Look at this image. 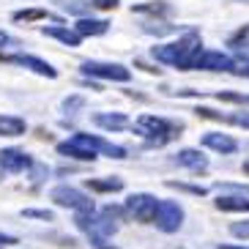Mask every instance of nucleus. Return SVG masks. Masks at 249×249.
<instances>
[{
    "label": "nucleus",
    "instance_id": "nucleus-1",
    "mask_svg": "<svg viewBox=\"0 0 249 249\" xmlns=\"http://www.w3.org/2000/svg\"><path fill=\"white\" fill-rule=\"evenodd\" d=\"M203 38L197 30H186L183 36H178L176 41L154 47V58L164 66H173L178 71H192L197 66V58L203 55Z\"/></svg>",
    "mask_w": 249,
    "mask_h": 249
},
{
    "label": "nucleus",
    "instance_id": "nucleus-2",
    "mask_svg": "<svg viewBox=\"0 0 249 249\" xmlns=\"http://www.w3.org/2000/svg\"><path fill=\"white\" fill-rule=\"evenodd\" d=\"M58 154L69 156V159H77V161H93L99 154H107V156H112V159H126V148L112 145V142L96 137V134L77 132L69 140L58 142Z\"/></svg>",
    "mask_w": 249,
    "mask_h": 249
},
{
    "label": "nucleus",
    "instance_id": "nucleus-3",
    "mask_svg": "<svg viewBox=\"0 0 249 249\" xmlns=\"http://www.w3.org/2000/svg\"><path fill=\"white\" fill-rule=\"evenodd\" d=\"M140 137L148 140V145H164L170 140H176L178 134L183 132L181 121H170V118L161 115H140L132 126Z\"/></svg>",
    "mask_w": 249,
    "mask_h": 249
},
{
    "label": "nucleus",
    "instance_id": "nucleus-4",
    "mask_svg": "<svg viewBox=\"0 0 249 249\" xmlns=\"http://www.w3.org/2000/svg\"><path fill=\"white\" fill-rule=\"evenodd\" d=\"M74 225L88 235V241L93 249H118L115 244H110V235L118 230V222L107 219L104 213H77Z\"/></svg>",
    "mask_w": 249,
    "mask_h": 249
},
{
    "label": "nucleus",
    "instance_id": "nucleus-5",
    "mask_svg": "<svg viewBox=\"0 0 249 249\" xmlns=\"http://www.w3.org/2000/svg\"><path fill=\"white\" fill-rule=\"evenodd\" d=\"M159 205H161L159 197L148 195V192H137V195H129V197H126L124 208H126V213L134 216L137 222H142V225H154L156 213H159Z\"/></svg>",
    "mask_w": 249,
    "mask_h": 249
},
{
    "label": "nucleus",
    "instance_id": "nucleus-6",
    "mask_svg": "<svg viewBox=\"0 0 249 249\" xmlns=\"http://www.w3.org/2000/svg\"><path fill=\"white\" fill-rule=\"evenodd\" d=\"M50 197L55 200V205H60V208H71V211L77 213H93V200L85 195V192L74 189V186H66V183H60V186H55V189L50 192Z\"/></svg>",
    "mask_w": 249,
    "mask_h": 249
},
{
    "label": "nucleus",
    "instance_id": "nucleus-7",
    "mask_svg": "<svg viewBox=\"0 0 249 249\" xmlns=\"http://www.w3.org/2000/svg\"><path fill=\"white\" fill-rule=\"evenodd\" d=\"M82 74L85 77H99V80H110V82H129L132 71L121 63H104V60H82Z\"/></svg>",
    "mask_w": 249,
    "mask_h": 249
},
{
    "label": "nucleus",
    "instance_id": "nucleus-8",
    "mask_svg": "<svg viewBox=\"0 0 249 249\" xmlns=\"http://www.w3.org/2000/svg\"><path fill=\"white\" fill-rule=\"evenodd\" d=\"M154 225L159 227L161 233H178L183 225V208L178 203H173V200H161Z\"/></svg>",
    "mask_w": 249,
    "mask_h": 249
},
{
    "label": "nucleus",
    "instance_id": "nucleus-9",
    "mask_svg": "<svg viewBox=\"0 0 249 249\" xmlns=\"http://www.w3.org/2000/svg\"><path fill=\"white\" fill-rule=\"evenodd\" d=\"M3 63H14V66H22V69H30L33 74L38 77H47V80H55L58 77V69L50 66L47 60L36 58V55H0Z\"/></svg>",
    "mask_w": 249,
    "mask_h": 249
},
{
    "label": "nucleus",
    "instance_id": "nucleus-10",
    "mask_svg": "<svg viewBox=\"0 0 249 249\" xmlns=\"http://www.w3.org/2000/svg\"><path fill=\"white\" fill-rule=\"evenodd\" d=\"M33 164L36 161L19 148H0V167L6 173H25V170H33Z\"/></svg>",
    "mask_w": 249,
    "mask_h": 249
},
{
    "label": "nucleus",
    "instance_id": "nucleus-11",
    "mask_svg": "<svg viewBox=\"0 0 249 249\" xmlns=\"http://www.w3.org/2000/svg\"><path fill=\"white\" fill-rule=\"evenodd\" d=\"M230 66H233V58L230 55L216 52V50H205L197 58V66L195 69H203V71H230Z\"/></svg>",
    "mask_w": 249,
    "mask_h": 249
},
{
    "label": "nucleus",
    "instance_id": "nucleus-12",
    "mask_svg": "<svg viewBox=\"0 0 249 249\" xmlns=\"http://www.w3.org/2000/svg\"><path fill=\"white\" fill-rule=\"evenodd\" d=\"M195 115L208 118V121H222V124H233V126H244V129H249V112H219V110H211V107H197Z\"/></svg>",
    "mask_w": 249,
    "mask_h": 249
},
{
    "label": "nucleus",
    "instance_id": "nucleus-13",
    "mask_svg": "<svg viewBox=\"0 0 249 249\" xmlns=\"http://www.w3.org/2000/svg\"><path fill=\"white\" fill-rule=\"evenodd\" d=\"M173 161H176L178 167L192 170V173H203V170H208V159H205V156L200 154L197 148H181Z\"/></svg>",
    "mask_w": 249,
    "mask_h": 249
},
{
    "label": "nucleus",
    "instance_id": "nucleus-14",
    "mask_svg": "<svg viewBox=\"0 0 249 249\" xmlns=\"http://www.w3.org/2000/svg\"><path fill=\"white\" fill-rule=\"evenodd\" d=\"M203 145L211 148V151H219V154H235V151H238V142H235L230 134H222V132L203 134Z\"/></svg>",
    "mask_w": 249,
    "mask_h": 249
},
{
    "label": "nucleus",
    "instance_id": "nucleus-15",
    "mask_svg": "<svg viewBox=\"0 0 249 249\" xmlns=\"http://www.w3.org/2000/svg\"><path fill=\"white\" fill-rule=\"evenodd\" d=\"M41 36L58 38L60 44H66V47H80V41H82L80 33L71 30V28H66V25H50V28H41Z\"/></svg>",
    "mask_w": 249,
    "mask_h": 249
},
{
    "label": "nucleus",
    "instance_id": "nucleus-16",
    "mask_svg": "<svg viewBox=\"0 0 249 249\" xmlns=\"http://www.w3.org/2000/svg\"><path fill=\"white\" fill-rule=\"evenodd\" d=\"M93 124L99 129H107V132H121L129 126V118L124 112H96L93 115Z\"/></svg>",
    "mask_w": 249,
    "mask_h": 249
},
{
    "label": "nucleus",
    "instance_id": "nucleus-17",
    "mask_svg": "<svg viewBox=\"0 0 249 249\" xmlns=\"http://www.w3.org/2000/svg\"><path fill=\"white\" fill-rule=\"evenodd\" d=\"M213 205L219 211H227V213H247L249 211V197L244 195H222V197L213 200Z\"/></svg>",
    "mask_w": 249,
    "mask_h": 249
},
{
    "label": "nucleus",
    "instance_id": "nucleus-18",
    "mask_svg": "<svg viewBox=\"0 0 249 249\" xmlns=\"http://www.w3.org/2000/svg\"><path fill=\"white\" fill-rule=\"evenodd\" d=\"M74 30L80 36H104L110 30V22L107 19H93V17H82V19H77Z\"/></svg>",
    "mask_w": 249,
    "mask_h": 249
},
{
    "label": "nucleus",
    "instance_id": "nucleus-19",
    "mask_svg": "<svg viewBox=\"0 0 249 249\" xmlns=\"http://www.w3.org/2000/svg\"><path fill=\"white\" fill-rule=\"evenodd\" d=\"M28 124L17 115H0V137H22Z\"/></svg>",
    "mask_w": 249,
    "mask_h": 249
},
{
    "label": "nucleus",
    "instance_id": "nucleus-20",
    "mask_svg": "<svg viewBox=\"0 0 249 249\" xmlns=\"http://www.w3.org/2000/svg\"><path fill=\"white\" fill-rule=\"evenodd\" d=\"M33 19H52V22H63L58 14H52L47 8H25V11H14V22H33Z\"/></svg>",
    "mask_w": 249,
    "mask_h": 249
},
{
    "label": "nucleus",
    "instance_id": "nucleus-21",
    "mask_svg": "<svg viewBox=\"0 0 249 249\" xmlns=\"http://www.w3.org/2000/svg\"><path fill=\"white\" fill-rule=\"evenodd\" d=\"M88 189L90 192H102V195H107V192H121V189H124V178H118V176L88 178Z\"/></svg>",
    "mask_w": 249,
    "mask_h": 249
},
{
    "label": "nucleus",
    "instance_id": "nucleus-22",
    "mask_svg": "<svg viewBox=\"0 0 249 249\" xmlns=\"http://www.w3.org/2000/svg\"><path fill=\"white\" fill-rule=\"evenodd\" d=\"M134 14H170V6L167 3H161V0H154V3H145V6H134L132 8Z\"/></svg>",
    "mask_w": 249,
    "mask_h": 249
},
{
    "label": "nucleus",
    "instance_id": "nucleus-23",
    "mask_svg": "<svg viewBox=\"0 0 249 249\" xmlns=\"http://www.w3.org/2000/svg\"><path fill=\"white\" fill-rule=\"evenodd\" d=\"M213 99L230 104H249V93H235V90H213Z\"/></svg>",
    "mask_w": 249,
    "mask_h": 249
},
{
    "label": "nucleus",
    "instance_id": "nucleus-24",
    "mask_svg": "<svg viewBox=\"0 0 249 249\" xmlns=\"http://www.w3.org/2000/svg\"><path fill=\"white\" fill-rule=\"evenodd\" d=\"M230 74H235V77H249V55H238V58H233Z\"/></svg>",
    "mask_w": 249,
    "mask_h": 249
},
{
    "label": "nucleus",
    "instance_id": "nucleus-25",
    "mask_svg": "<svg viewBox=\"0 0 249 249\" xmlns=\"http://www.w3.org/2000/svg\"><path fill=\"white\" fill-rule=\"evenodd\" d=\"M25 219H41V222H52V211L47 208H25L22 211Z\"/></svg>",
    "mask_w": 249,
    "mask_h": 249
},
{
    "label": "nucleus",
    "instance_id": "nucleus-26",
    "mask_svg": "<svg viewBox=\"0 0 249 249\" xmlns=\"http://www.w3.org/2000/svg\"><path fill=\"white\" fill-rule=\"evenodd\" d=\"M142 30L145 33H156V36H161V33H173V25H167V22H145L142 25Z\"/></svg>",
    "mask_w": 249,
    "mask_h": 249
},
{
    "label": "nucleus",
    "instance_id": "nucleus-27",
    "mask_svg": "<svg viewBox=\"0 0 249 249\" xmlns=\"http://www.w3.org/2000/svg\"><path fill=\"white\" fill-rule=\"evenodd\" d=\"M230 47H249V25H244L238 33L230 36Z\"/></svg>",
    "mask_w": 249,
    "mask_h": 249
},
{
    "label": "nucleus",
    "instance_id": "nucleus-28",
    "mask_svg": "<svg viewBox=\"0 0 249 249\" xmlns=\"http://www.w3.org/2000/svg\"><path fill=\"white\" fill-rule=\"evenodd\" d=\"M167 186L170 189H181V192H189V195H205V189L203 186H189V183H178V181H167Z\"/></svg>",
    "mask_w": 249,
    "mask_h": 249
},
{
    "label": "nucleus",
    "instance_id": "nucleus-29",
    "mask_svg": "<svg viewBox=\"0 0 249 249\" xmlns=\"http://www.w3.org/2000/svg\"><path fill=\"white\" fill-rule=\"evenodd\" d=\"M230 233H233L235 238H249V219L233 222V225H230Z\"/></svg>",
    "mask_w": 249,
    "mask_h": 249
},
{
    "label": "nucleus",
    "instance_id": "nucleus-30",
    "mask_svg": "<svg viewBox=\"0 0 249 249\" xmlns=\"http://www.w3.org/2000/svg\"><path fill=\"white\" fill-rule=\"evenodd\" d=\"M80 107H82V99H80V96H71V99H66V102H63V110L71 112V115H74V110H80Z\"/></svg>",
    "mask_w": 249,
    "mask_h": 249
},
{
    "label": "nucleus",
    "instance_id": "nucleus-31",
    "mask_svg": "<svg viewBox=\"0 0 249 249\" xmlns=\"http://www.w3.org/2000/svg\"><path fill=\"white\" fill-rule=\"evenodd\" d=\"M47 173H50V170H47L44 164H33V183H41L47 178Z\"/></svg>",
    "mask_w": 249,
    "mask_h": 249
},
{
    "label": "nucleus",
    "instance_id": "nucleus-32",
    "mask_svg": "<svg viewBox=\"0 0 249 249\" xmlns=\"http://www.w3.org/2000/svg\"><path fill=\"white\" fill-rule=\"evenodd\" d=\"M14 244H19V238H17V235L0 233V249H3V247H14Z\"/></svg>",
    "mask_w": 249,
    "mask_h": 249
},
{
    "label": "nucleus",
    "instance_id": "nucleus-33",
    "mask_svg": "<svg viewBox=\"0 0 249 249\" xmlns=\"http://www.w3.org/2000/svg\"><path fill=\"white\" fill-rule=\"evenodd\" d=\"M11 41H14V38L8 36V33H3V30H0V47H6V44H11Z\"/></svg>",
    "mask_w": 249,
    "mask_h": 249
},
{
    "label": "nucleus",
    "instance_id": "nucleus-34",
    "mask_svg": "<svg viewBox=\"0 0 249 249\" xmlns=\"http://www.w3.org/2000/svg\"><path fill=\"white\" fill-rule=\"evenodd\" d=\"M219 249H249V247H238V244H219Z\"/></svg>",
    "mask_w": 249,
    "mask_h": 249
},
{
    "label": "nucleus",
    "instance_id": "nucleus-35",
    "mask_svg": "<svg viewBox=\"0 0 249 249\" xmlns=\"http://www.w3.org/2000/svg\"><path fill=\"white\" fill-rule=\"evenodd\" d=\"M244 173H247V176H249V161H244Z\"/></svg>",
    "mask_w": 249,
    "mask_h": 249
},
{
    "label": "nucleus",
    "instance_id": "nucleus-36",
    "mask_svg": "<svg viewBox=\"0 0 249 249\" xmlns=\"http://www.w3.org/2000/svg\"><path fill=\"white\" fill-rule=\"evenodd\" d=\"M233 3H249V0H233Z\"/></svg>",
    "mask_w": 249,
    "mask_h": 249
}]
</instances>
